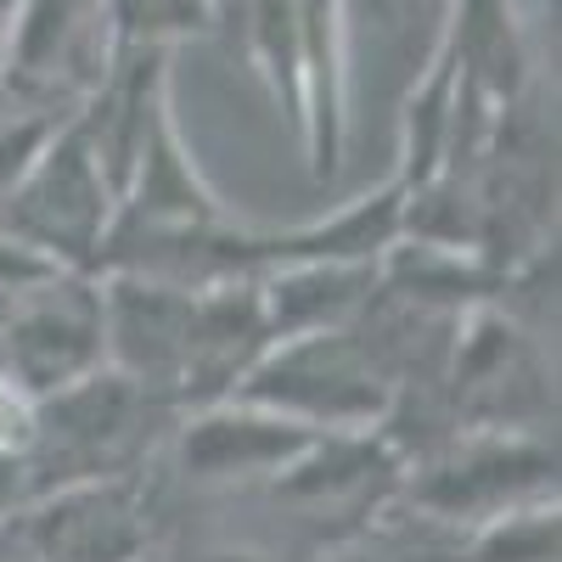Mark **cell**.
<instances>
[{"label": "cell", "instance_id": "7", "mask_svg": "<svg viewBox=\"0 0 562 562\" xmlns=\"http://www.w3.org/2000/svg\"><path fill=\"white\" fill-rule=\"evenodd\" d=\"M113 57L119 29L108 0H18L0 102L74 113L108 79Z\"/></svg>", "mask_w": 562, "mask_h": 562}, {"label": "cell", "instance_id": "15", "mask_svg": "<svg viewBox=\"0 0 562 562\" xmlns=\"http://www.w3.org/2000/svg\"><path fill=\"white\" fill-rule=\"evenodd\" d=\"M557 546H562L557 501L512 506L501 518L467 529V562H557Z\"/></svg>", "mask_w": 562, "mask_h": 562}, {"label": "cell", "instance_id": "11", "mask_svg": "<svg viewBox=\"0 0 562 562\" xmlns=\"http://www.w3.org/2000/svg\"><path fill=\"white\" fill-rule=\"evenodd\" d=\"M439 34L450 40L461 79L490 108H512L529 97L535 63H529V34L518 18V0H445Z\"/></svg>", "mask_w": 562, "mask_h": 562}, {"label": "cell", "instance_id": "12", "mask_svg": "<svg viewBox=\"0 0 562 562\" xmlns=\"http://www.w3.org/2000/svg\"><path fill=\"white\" fill-rule=\"evenodd\" d=\"M254 288H259L270 344H281V338L349 326L378 293V265H281V270H265Z\"/></svg>", "mask_w": 562, "mask_h": 562}, {"label": "cell", "instance_id": "10", "mask_svg": "<svg viewBox=\"0 0 562 562\" xmlns=\"http://www.w3.org/2000/svg\"><path fill=\"white\" fill-rule=\"evenodd\" d=\"M349 18H355V0H299L293 124L315 186L338 180L349 147Z\"/></svg>", "mask_w": 562, "mask_h": 562}, {"label": "cell", "instance_id": "13", "mask_svg": "<svg viewBox=\"0 0 562 562\" xmlns=\"http://www.w3.org/2000/svg\"><path fill=\"white\" fill-rule=\"evenodd\" d=\"M461 108H467V85H461V63L450 52V40L439 34L428 63H422L411 97L400 108V169L394 180L405 186V192H416V186H428L450 147H456V130H461Z\"/></svg>", "mask_w": 562, "mask_h": 562}, {"label": "cell", "instance_id": "4", "mask_svg": "<svg viewBox=\"0 0 562 562\" xmlns=\"http://www.w3.org/2000/svg\"><path fill=\"white\" fill-rule=\"evenodd\" d=\"M529 501H557V450L546 434H450L400 479V506L461 535Z\"/></svg>", "mask_w": 562, "mask_h": 562}, {"label": "cell", "instance_id": "8", "mask_svg": "<svg viewBox=\"0 0 562 562\" xmlns=\"http://www.w3.org/2000/svg\"><path fill=\"white\" fill-rule=\"evenodd\" d=\"M315 445V428L276 416L254 400H214L175 416L169 450L175 467L192 490H248V484H276L288 467Z\"/></svg>", "mask_w": 562, "mask_h": 562}, {"label": "cell", "instance_id": "1", "mask_svg": "<svg viewBox=\"0 0 562 562\" xmlns=\"http://www.w3.org/2000/svg\"><path fill=\"white\" fill-rule=\"evenodd\" d=\"M445 405L456 434H546L557 416L546 333L506 304L473 310L445 360Z\"/></svg>", "mask_w": 562, "mask_h": 562}, {"label": "cell", "instance_id": "21", "mask_svg": "<svg viewBox=\"0 0 562 562\" xmlns=\"http://www.w3.org/2000/svg\"><path fill=\"white\" fill-rule=\"evenodd\" d=\"M198 562H281V557H270V551H203Z\"/></svg>", "mask_w": 562, "mask_h": 562}, {"label": "cell", "instance_id": "18", "mask_svg": "<svg viewBox=\"0 0 562 562\" xmlns=\"http://www.w3.org/2000/svg\"><path fill=\"white\" fill-rule=\"evenodd\" d=\"M57 265H45L40 254H29L23 243H12V237H0V304H7L12 293H23V288H34L40 276H52Z\"/></svg>", "mask_w": 562, "mask_h": 562}, {"label": "cell", "instance_id": "14", "mask_svg": "<svg viewBox=\"0 0 562 562\" xmlns=\"http://www.w3.org/2000/svg\"><path fill=\"white\" fill-rule=\"evenodd\" d=\"M321 562H467V535L394 501L349 529L333 551H321Z\"/></svg>", "mask_w": 562, "mask_h": 562}, {"label": "cell", "instance_id": "22", "mask_svg": "<svg viewBox=\"0 0 562 562\" xmlns=\"http://www.w3.org/2000/svg\"><path fill=\"white\" fill-rule=\"evenodd\" d=\"M147 562H153V557H147Z\"/></svg>", "mask_w": 562, "mask_h": 562}, {"label": "cell", "instance_id": "3", "mask_svg": "<svg viewBox=\"0 0 562 562\" xmlns=\"http://www.w3.org/2000/svg\"><path fill=\"white\" fill-rule=\"evenodd\" d=\"M237 400H254L315 434H360L389 416L394 389L371 349L355 338V326H338V333L270 344L237 383Z\"/></svg>", "mask_w": 562, "mask_h": 562}, {"label": "cell", "instance_id": "16", "mask_svg": "<svg viewBox=\"0 0 562 562\" xmlns=\"http://www.w3.org/2000/svg\"><path fill=\"white\" fill-rule=\"evenodd\" d=\"M63 119L68 113H45V108H7L0 113V203L23 186L29 164L40 158V147L52 140V130Z\"/></svg>", "mask_w": 562, "mask_h": 562}, {"label": "cell", "instance_id": "19", "mask_svg": "<svg viewBox=\"0 0 562 562\" xmlns=\"http://www.w3.org/2000/svg\"><path fill=\"white\" fill-rule=\"evenodd\" d=\"M355 7H366L383 29H405V23H411V12H416V0H355Z\"/></svg>", "mask_w": 562, "mask_h": 562}, {"label": "cell", "instance_id": "6", "mask_svg": "<svg viewBox=\"0 0 562 562\" xmlns=\"http://www.w3.org/2000/svg\"><path fill=\"white\" fill-rule=\"evenodd\" d=\"M102 366H108L102 276L52 270L0 304V371L34 400H52Z\"/></svg>", "mask_w": 562, "mask_h": 562}, {"label": "cell", "instance_id": "2", "mask_svg": "<svg viewBox=\"0 0 562 562\" xmlns=\"http://www.w3.org/2000/svg\"><path fill=\"white\" fill-rule=\"evenodd\" d=\"M175 416L180 411L169 400L102 366L85 383L40 400V439L34 456L23 461V473L34 484V473L57 467V479H45V490L79 484V479H130L135 461L153 450L158 428H175Z\"/></svg>", "mask_w": 562, "mask_h": 562}, {"label": "cell", "instance_id": "20", "mask_svg": "<svg viewBox=\"0 0 562 562\" xmlns=\"http://www.w3.org/2000/svg\"><path fill=\"white\" fill-rule=\"evenodd\" d=\"M12 12H18V0H0V85H7V45H12Z\"/></svg>", "mask_w": 562, "mask_h": 562}, {"label": "cell", "instance_id": "5", "mask_svg": "<svg viewBox=\"0 0 562 562\" xmlns=\"http://www.w3.org/2000/svg\"><path fill=\"white\" fill-rule=\"evenodd\" d=\"M113 209H119L113 186L68 113L29 164L23 186L0 203V237L23 243L57 270H97L102 243L113 231Z\"/></svg>", "mask_w": 562, "mask_h": 562}, {"label": "cell", "instance_id": "17", "mask_svg": "<svg viewBox=\"0 0 562 562\" xmlns=\"http://www.w3.org/2000/svg\"><path fill=\"white\" fill-rule=\"evenodd\" d=\"M40 439V400L0 371V461H29Z\"/></svg>", "mask_w": 562, "mask_h": 562}, {"label": "cell", "instance_id": "9", "mask_svg": "<svg viewBox=\"0 0 562 562\" xmlns=\"http://www.w3.org/2000/svg\"><path fill=\"white\" fill-rule=\"evenodd\" d=\"M18 529L34 562H147L153 546L135 473L40 490L18 506Z\"/></svg>", "mask_w": 562, "mask_h": 562}]
</instances>
